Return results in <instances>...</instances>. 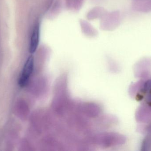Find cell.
Here are the masks:
<instances>
[{
	"instance_id": "cell-1",
	"label": "cell",
	"mask_w": 151,
	"mask_h": 151,
	"mask_svg": "<svg viewBox=\"0 0 151 151\" xmlns=\"http://www.w3.org/2000/svg\"><path fill=\"white\" fill-rule=\"evenodd\" d=\"M34 67V59L32 56H30L27 59L23 67L21 74L19 79L18 84L21 87H25L27 84L29 78L32 73Z\"/></svg>"
},
{
	"instance_id": "cell-2",
	"label": "cell",
	"mask_w": 151,
	"mask_h": 151,
	"mask_svg": "<svg viewBox=\"0 0 151 151\" xmlns=\"http://www.w3.org/2000/svg\"><path fill=\"white\" fill-rule=\"evenodd\" d=\"M40 25L36 24L33 30L29 46V51L32 54L35 53L37 50L40 42Z\"/></svg>"
},
{
	"instance_id": "cell-3",
	"label": "cell",
	"mask_w": 151,
	"mask_h": 151,
	"mask_svg": "<svg viewBox=\"0 0 151 151\" xmlns=\"http://www.w3.org/2000/svg\"><path fill=\"white\" fill-rule=\"evenodd\" d=\"M143 91L145 95L146 101L149 103L151 104V80L145 83Z\"/></svg>"
}]
</instances>
